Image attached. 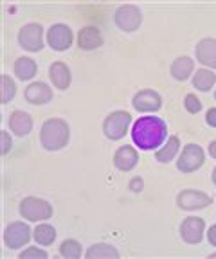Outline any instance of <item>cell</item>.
Segmentation results:
<instances>
[{"instance_id":"9a60e30c","label":"cell","mask_w":216,"mask_h":259,"mask_svg":"<svg viewBox=\"0 0 216 259\" xmlns=\"http://www.w3.org/2000/svg\"><path fill=\"white\" fill-rule=\"evenodd\" d=\"M9 128L17 137H25L33 130V117L22 110H15L9 117Z\"/></svg>"},{"instance_id":"484cf974","label":"cell","mask_w":216,"mask_h":259,"mask_svg":"<svg viewBox=\"0 0 216 259\" xmlns=\"http://www.w3.org/2000/svg\"><path fill=\"white\" fill-rule=\"evenodd\" d=\"M2 85H4V92H2V103H9L15 97V94H17V85H15V81L11 79V77L8 76V74H4L2 76Z\"/></svg>"},{"instance_id":"f546056e","label":"cell","mask_w":216,"mask_h":259,"mask_svg":"<svg viewBox=\"0 0 216 259\" xmlns=\"http://www.w3.org/2000/svg\"><path fill=\"white\" fill-rule=\"evenodd\" d=\"M205 121L211 128H216V108H209L207 115H205Z\"/></svg>"},{"instance_id":"83f0119b","label":"cell","mask_w":216,"mask_h":259,"mask_svg":"<svg viewBox=\"0 0 216 259\" xmlns=\"http://www.w3.org/2000/svg\"><path fill=\"white\" fill-rule=\"evenodd\" d=\"M33 257L45 259L47 257V252L41 250V248H38V247H29L27 250L20 252V259H33Z\"/></svg>"},{"instance_id":"2e32d148","label":"cell","mask_w":216,"mask_h":259,"mask_svg":"<svg viewBox=\"0 0 216 259\" xmlns=\"http://www.w3.org/2000/svg\"><path fill=\"white\" fill-rule=\"evenodd\" d=\"M139 162L137 151L132 146H121L114 155V164L121 171H132Z\"/></svg>"},{"instance_id":"e0dca14e","label":"cell","mask_w":216,"mask_h":259,"mask_svg":"<svg viewBox=\"0 0 216 259\" xmlns=\"http://www.w3.org/2000/svg\"><path fill=\"white\" fill-rule=\"evenodd\" d=\"M78 45L83 51H94L103 45V34L98 27H92V25L83 27L78 34Z\"/></svg>"},{"instance_id":"277c9868","label":"cell","mask_w":216,"mask_h":259,"mask_svg":"<svg viewBox=\"0 0 216 259\" xmlns=\"http://www.w3.org/2000/svg\"><path fill=\"white\" fill-rule=\"evenodd\" d=\"M20 214L29 222H41L53 216V207L49 202L34 196H27L20 202Z\"/></svg>"},{"instance_id":"4316f807","label":"cell","mask_w":216,"mask_h":259,"mask_svg":"<svg viewBox=\"0 0 216 259\" xmlns=\"http://www.w3.org/2000/svg\"><path fill=\"white\" fill-rule=\"evenodd\" d=\"M184 105H186V110L191 113H198L200 110H202V101H200L198 97L195 96V94H188L186 96V99H184Z\"/></svg>"},{"instance_id":"1f68e13d","label":"cell","mask_w":216,"mask_h":259,"mask_svg":"<svg viewBox=\"0 0 216 259\" xmlns=\"http://www.w3.org/2000/svg\"><path fill=\"white\" fill-rule=\"evenodd\" d=\"M207 239H209V243H211V245H214V247H216V223L211 227V229H209Z\"/></svg>"},{"instance_id":"e575fe53","label":"cell","mask_w":216,"mask_h":259,"mask_svg":"<svg viewBox=\"0 0 216 259\" xmlns=\"http://www.w3.org/2000/svg\"><path fill=\"white\" fill-rule=\"evenodd\" d=\"M214 99H216V92H214Z\"/></svg>"},{"instance_id":"ffe728a7","label":"cell","mask_w":216,"mask_h":259,"mask_svg":"<svg viewBox=\"0 0 216 259\" xmlns=\"http://www.w3.org/2000/svg\"><path fill=\"white\" fill-rule=\"evenodd\" d=\"M193 60L189 56H180L171 63V76L179 81H186L193 72Z\"/></svg>"},{"instance_id":"5bb4252c","label":"cell","mask_w":216,"mask_h":259,"mask_svg":"<svg viewBox=\"0 0 216 259\" xmlns=\"http://www.w3.org/2000/svg\"><path fill=\"white\" fill-rule=\"evenodd\" d=\"M196 60L205 67L216 69V40L214 38H204L196 44Z\"/></svg>"},{"instance_id":"7c38bea8","label":"cell","mask_w":216,"mask_h":259,"mask_svg":"<svg viewBox=\"0 0 216 259\" xmlns=\"http://www.w3.org/2000/svg\"><path fill=\"white\" fill-rule=\"evenodd\" d=\"M205 222L202 218H186L180 225V236L186 243L196 245L204 239Z\"/></svg>"},{"instance_id":"f1b7e54d","label":"cell","mask_w":216,"mask_h":259,"mask_svg":"<svg viewBox=\"0 0 216 259\" xmlns=\"http://www.w3.org/2000/svg\"><path fill=\"white\" fill-rule=\"evenodd\" d=\"M2 142H4V144H2V153L8 155L13 146V141H11V137H9L8 132H2Z\"/></svg>"},{"instance_id":"7a4b0ae2","label":"cell","mask_w":216,"mask_h":259,"mask_svg":"<svg viewBox=\"0 0 216 259\" xmlns=\"http://www.w3.org/2000/svg\"><path fill=\"white\" fill-rule=\"evenodd\" d=\"M70 137V128L63 119H47L41 124L40 130V142L45 150L58 151L61 148H65Z\"/></svg>"},{"instance_id":"d4e9b609","label":"cell","mask_w":216,"mask_h":259,"mask_svg":"<svg viewBox=\"0 0 216 259\" xmlns=\"http://www.w3.org/2000/svg\"><path fill=\"white\" fill-rule=\"evenodd\" d=\"M60 254L67 259H78V257H81V254H83L81 245H79L76 239H65V241L60 245Z\"/></svg>"},{"instance_id":"d6a6232c","label":"cell","mask_w":216,"mask_h":259,"mask_svg":"<svg viewBox=\"0 0 216 259\" xmlns=\"http://www.w3.org/2000/svg\"><path fill=\"white\" fill-rule=\"evenodd\" d=\"M209 153H211L212 158H216V141H212L211 144H209Z\"/></svg>"},{"instance_id":"cb8c5ba5","label":"cell","mask_w":216,"mask_h":259,"mask_svg":"<svg viewBox=\"0 0 216 259\" xmlns=\"http://www.w3.org/2000/svg\"><path fill=\"white\" fill-rule=\"evenodd\" d=\"M87 257H119V250L108 243H96L87 250Z\"/></svg>"},{"instance_id":"836d02e7","label":"cell","mask_w":216,"mask_h":259,"mask_svg":"<svg viewBox=\"0 0 216 259\" xmlns=\"http://www.w3.org/2000/svg\"><path fill=\"white\" fill-rule=\"evenodd\" d=\"M212 184H216V167L212 169Z\"/></svg>"},{"instance_id":"30bf717a","label":"cell","mask_w":216,"mask_h":259,"mask_svg":"<svg viewBox=\"0 0 216 259\" xmlns=\"http://www.w3.org/2000/svg\"><path fill=\"white\" fill-rule=\"evenodd\" d=\"M211 203L212 198L209 194L195 189H186L182 193H179V196H177V205L184 210H198L204 209V207H209Z\"/></svg>"},{"instance_id":"d6986e66","label":"cell","mask_w":216,"mask_h":259,"mask_svg":"<svg viewBox=\"0 0 216 259\" xmlns=\"http://www.w3.org/2000/svg\"><path fill=\"white\" fill-rule=\"evenodd\" d=\"M36 72H38V67L33 58L22 56V58H18L17 63H15V74H17V77L22 81L33 79V77L36 76Z\"/></svg>"},{"instance_id":"603a6c76","label":"cell","mask_w":216,"mask_h":259,"mask_svg":"<svg viewBox=\"0 0 216 259\" xmlns=\"http://www.w3.org/2000/svg\"><path fill=\"white\" fill-rule=\"evenodd\" d=\"M33 236H34V239H36L38 245H44V247H47V245L54 243V239H56V231H54L53 225L41 223V225H38L36 229H34Z\"/></svg>"},{"instance_id":"9c48e42d","label":"cell","mask_w":216,"mask_h":259,"mask_svg":"<svg viewBox=\"0 0 216 259\" xmlns=\"http://www.w3.org/2000/svg\"><path fill=\"white\" fill-rule=\"evenodd\" d=\"M74 34L72 29L65 24H54L47 31V45L53 51H67L72 45Z\"/></svg>"},{"instance_id":"8992f818","label":"cell","mask_w":216,"mask_h":259,"mask_svg":"<svg viewBox=\"0 0 216 259\" xmlns=\"http://www.w3.org/2000/svg\"><path fill=\"white\" fill-rule=\"evenodd\" d=\"M114 22L119 29H122L124 32H134L141 27L143 24V13L137 6H121V8L115 11L114 15Z\"/></svg>"},{"instance_id":"3957f363","label":"cell","mask_w":216,"mask_h":259,"mask_svg":"<svg viewBox=\"0 0 216 259\" xmlns=\"http://www.w3.org/2000/svg\"><path fill=\"white\" fill-rule=\"evenodd\" d=\"M132 115L124 110H117V112H112L110 115H106L105 122H103V134L110 141H119L124 135L128 134V128H130Z\"/></svg>"},{"instance_id":"52a82bcc","label":"cell","mask_w":216,"mask_h":259,"mask_svg":"<svg viewBox=\"0 0 216 259\" xmlns=\"http://www.w3.org/2000/svg\"><path fill=\"white\" fill-rule=\"evenodd\" d=\"M205 153L198 144H188L184 148L182 155L177 160V167L182 173H191V171L198 169L200 166H204Z\"/></svg>"},{"instance_id":"8fae6325","label":"cell","mask_w":216,"mask_h":259,"mask_svg":"<svg viewBox=\"0 0 216 259\" xmlns=\"http://www.w3.org/2000/svg\"><path fill=\"white\" fill-rule=\"evenodd\" d=\"M132 105L137 112H157L162 106V96L151 89L139 90L132 99Z\"/></svg>"},{"instance_id":"6da1fadb","label":"cell","mask_w":216,"mask_h":259,"mask_svg":"<svg viewBox=\"0 0 216 259\" xmlns=\"http://www.w3.org/2000/svg\"><path fill=\"white\" fill-rule=\"evenodd\" d=\"M167 124L157 115H146L135 121L132 128V139L141 150H155L166 141Z\"/></svg>"},{"instance_id":"7402d4cb","label":"cell","mask_w":216,"mask_h":259,"mask_svg":"<svg viewBox=\"0 0 216 259\" xmlns=\"http://www.w3.org/2000/svg\"><path fill=\"white\" fill-rule=\"evenodd\" d=\"M179 150H180V139L179 137H169L166 144H164L162 148L157 151L155 158L159 162H164V164H166V162H171L173 158L177 157Z\"/></svg>"},{"instance_id":"ba28073f","label":"cell","mask_w":216,"mask_h":259,"mask_svg":"<svg viewBox=\"0 0 216 259\" xmlns=\"http://www.w3.org/2000/svg\"><path fill=\"white\" fill-rule=\"evenodd\" d=\"M29 239H31V229H29L27 223L13 222L6 227L4 241L8 245V248H11V250H17V248L27 245Z\"/></svg>"},{"instance_id":"5b68a950","label":"cell","mask_w":216,"mask_h":259,"mask_svg":"<svg viewBox=\"0 0 216 259\" xmlns=\"http://www.w3.org/2000/svg\"><path fill=\"white\" fill-rule=\"evenodd\" d=\"M18 44L29 53H40L44 49V27L36 22L24 25L18 32Z\"/></svg>"},{"instance_id":"44dd1931","label":"cell","mask_w":216,"mask_h":259,"mask_svg":"<svg viewBox=\"0 0 216 259\" xmlns=\"http://www.w3.org/2000/svg\"><path fill=\"white\" fill-rule=\"evenodd\" d=\"M214 83H216V74L207 69L196 70L195 76H193V87L196 90H202V92H209L214 87Z\"/></svg>"},{"instance_id":"ac0fdd59","label":"cell","mask_w":216,"mask_h":259,"mask_svg":"<svg viewBox=\"0 0 216 259\" xmlns=\"http://www.w3.org/2000/svg\"><path fill=\"white\" fill-rule=\"evenodd\" d=\"M49 76L58 90H67L70 87V69L63 61H56L51 65Z\"/></svg>"},{"instance_id":"4dcf8cb0","label":"cell","mask_w":216,"mask_h":259,"mask_svg":"<svg viewBox=\"0 0 216 259\" xmlns=\"http://www.w3.org/2000/svg\"><path fill=\"white\" fill-rule=\"evenodd\" d=\"M143 187H144V182H143V178H141V177H137V178H134V180H130V189L135 191V193H139V191L143 189Z\"/></svg>"},{"instance_id":"4fadbf2b","label":"cell","mask_w":216,"mask_h":259,"mask_svg":"<svg viewBox=\"0 0 216 259\" xmlns=\"http://www.w3.org/2000/svg\"><path fill=\"white\" fill-rule=\"evenodd\" d=\"M25 99L31 105H45L53 99V90L44 81H34L25 89Z\"/></svg>"}]
</instances>
